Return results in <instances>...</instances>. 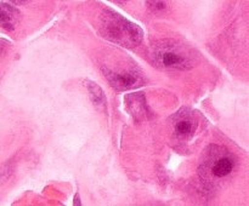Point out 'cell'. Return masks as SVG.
Wrapping results in <instances>:
<instances>
[{"label": "cell", "instance_id": "obj_1", "mask_svg": "<svg viewBox=\"0 0 249 206\" xmlns=\"http://www.w3.org/2000/svg\"><path fill=\"white\" fill-rule=\"evenodd\" d=\"M100 32L107 40L124 48L138 46L142 40L143 35L140 27L112 10H105L101 15Z\"/></svg>", "mask_w": 249, "mask_h": 206}, {"label": "cell", "instance_id": "obj_2", "mask_svg": "<svg viewBox=\"0 0 249 206\" xmlns=\"http://www.w3.org/2000/svg\"><path fill=\"white\" fill-rule=\"evenodd\" d=\"M156 61L160 65L170 69L185 70L194 65L190 56L174 46H163L156 51Z\"/></svg>", "mask_w": 249, "mask_h": 206}, {"label": "cell", "instance_id": "obj_3", "mask_svg": "<svg viewBox=\"0 0 249 206\" xmlns=\"http://www.w3.org/2000/svg\"><path fill=\"white\" fill-rule=\"evenodd\" d=\"M104 75L111 86L119 91L133 89L141 81L140 74H138L135 70H113L107 68L104 69Z\"/></svg>", "mask_w": 249, "mask_h": 206}, {"label": "cell", "instance_id": "obj_4", "mask_svg": "<svg viewBox=\"0 0 249 206\" xmlns=\"http://www.w3.org/2000/svg\"><path fill=\"white\" fill-rule=\"evenodd\" d=\"M125 106L128 111H130L131 115L136 120H143L147 119L148 109L146 104V99L142 94H133L129 95L125 98Z\"/></svg>", "mask_w": 249, "mask_h": 206}, {"label": "cell", "instance_id": "obj_5", "mask_svg": "<svg viewBox=\"0 0 249 206\" xmlns=\"http://www.w3.org/2000/svg\"><path fill=\"white\" fill-rule=\"evenodd\" d=\"M235 167V161H233L232 157L230 155H219L215 158L213 164L209 166L211 170V174L215 178H224V177L229 176L231 172L233 171Z\"/></svg>", "mask_w": 249, "mask_h": 206}, {"label": "cell", "instance_id": "obj_6", "mask_svg": "<svg viewBox=\"0 0 249 206\" xmlns=\"http://www.w3.org/2000/svg\"><path fill=\"white\" fill-rule=\"evenodd\" d=\"M19 12L9 4H1V27L6 31H12L18 22Z\"/></svg>", "mask_w": 249, "mask_h": 206}, {"label": "cell", "instance_id": "obj_7", "mask_svg": "<svg viewBox=\"0 0 249 206\" xmlns=\"http://www.w3.org/2000/svg\"><path fill=\"white\" fill-rule=\"evenodd\" d=\"M87 86L88 90H89L90 99H91V102L94 103V106L96 107L97 109H100V111H106L107 99L106 97H105V94L101 90V87L92 81H88Z\"/></svg>", "mask_w": 249, "mask_h": 206}, {"label": "cell", "instance_id": "obj_8", "mask_svg": "<svg viewBox=\"0 0 249 206\" xmlns=\"http://www.w3.org/2000/svg\"><path fill=\"white\" fill-rule=\"evenodd\" d=\"M195 127H196V125L192 120H190V119H180L175 124V132H177L178 136H181V137H190V136L194 135Z\"/></svg>", "mask_w": 249, "mask_h": 206}, {"label": "cell", "instance_id": "obj_9", "mask_svg": "<svg viewBox=\"0 0 249 206\" xmlns=\"http://www.w3.org/2000/svg\"><path fill=\"white\" fill-rule=\"evenodd\" d=\"M147 7L155 14H162L168 9V0H146Z\"/></svg>", "mask_w": 249, "mask_h": 206}, {"label": "cell", "instance_id": "obj_10", "mask_svg": "<svg viewBox=\"0 0 249 206\" xmlns=\"http://www.w3.org/2000/svg\"><path fill=\"white\" fill-rule=\"evenodd\" d=\"M11 2H14V4L16 5H22V4H26V2L31 1V0H10Z\"/></svg>", "mask_w": 249, "mask_h": 206}, {"label": "cell", "instance_id": "obj_11", "mask_svg": "<svg viewBox=\"0 0 249 206\" xmlns=\"http://www.w3.org/2000/svg\"><path fill=\"white\" fill-rule=\"evenodd\" d=\"M117 1H126V0H117Z\"/></svg>", "mask_w": 249, "mask_h": 206}]
</instances>
